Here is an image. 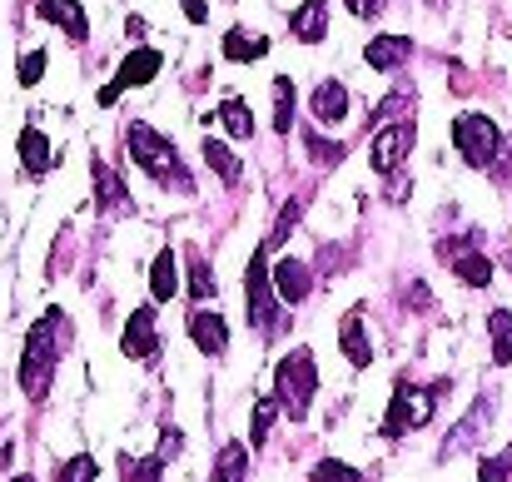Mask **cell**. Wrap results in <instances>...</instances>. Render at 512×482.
<instances>
[{"instance_id":"obj_18","label":"cell","mask_w":512,"mask_h":482,"mask_svg":"<svg viewBox=\"0 0 512 482\" xmlns=\"http://www.w3.org/2000/svg\"><path fill=\"white\" fill-rule=\"evenodd\" d=\"M20 164H25V174H50V164H55V150H50V140L35 130V125H25L20 130Z\"/></svg>"},{"instance_id":"obj_8","label":"cell","mask_w":512,"mask_h":482,"mask_svg":"<svg viewBox=\"0 0 512 482\" xmlns=\"http://www.w3.org/2000/svg\"><path fill=\"white\" fill-rule=\"evenodd\" d=\"M160 65H165V55H160V50H150V45L130 50V55H125V65H120V75L100 90V105H115V100H120V90H130V85H150V80L160 75Z\"/></svg>"},{"instance_id":"obj_37","label":"cell","mask_w":512,"mask_h":482,"mask_svg":"<svg viewBox=\"0 0 512 482\" xmlns=\"http://www.w3.org/2000/svg\"><path fill=\"white\" fill-rule=\"evenodd\" d=\"M343 5H348L358 20H373V15H383V10H388V0H343Z\"/></svg>"},{"instance_id":"obj_19","label":"cell","mask_w":512,"mask_h":482,"mask_svg":"<svg viewBox=\"0 0 512 482\" xmlns=\"http://www.w3.org/2000/svg\"><path fill=\"white\" fill-rule=\"evenodd\" d=\"M150 294H155V304H170L174 294H179V254H174V249H160V254H155Z\"/></svg>"},{"instance_id":"obj_20","label":"cell","mask_w":512,"mask_h":482,"mask_svg":"<svg viewBox=\"0 0 512 482\" xmlns=\"http://www.w3.org/2000/svg\"><path fill=\"white\" fill-rule=\"evenodd\" d=\"M339 343H343V353H348V363H353V368H368L373 348H368V328H363V319H358V314H348V319H343Z\"/></svg>"},{"instance_id":"obj_33","label":"cell","mask_w":512,"mask_h":482,"mask_svg":"<svg viewBox=\"0 0 512 482\" xmlns=\"http://www.w3.org/2000/svg\"><path fill=\"white\" fill-rule=\"evenodd\" d=\"M309 155H314V164H329L334 169L343 160V145H334V140L324 145V135H309Z\"/></svg>"},{"instance_id":"obj_14","label":"cell","mask_w":512,"mask_h":482,"mask_svg":"<svg viewBox=\"0 0 512 482\" xmlns=\"http://www.w3.org/2000/svg\"><path fill=\"white\" fill-rule=\"evenodd\" d=\"M274 289H279V299H284V304H304V299H309V289H314L309 264H299V259H279V264H274Z\"/></svg>"},{"instance_id":"obj_4","label":"cell","mask_w":512,"mask_h":482,"mask_svg":"<svg viewBox=\"0 0 512 482\" xmlns=\"http://www.w3.org/2000/svg\"><path fill=\"white\" fill-rule=\"evenodd\" d=\"M453 145H458L463 164H473V169H493L498 155H503V135H498V125H493L488 115H478V110H468V115L453 120Z\"/></svg>"},{"instance_id":"obj_17","label":"cell","mask_w":512,"mask_h":482,"mask_svg":"<svg viewBox=\"0 0 512 482\" xmlns=\"http://www.w3.org/2000/svg\"><path fill=\"white\" fill-rule=\"evenodd\" d=\"M488 418H493V398H478V403H473V413H468V418L458 423V433H453V438L443 443V458H453V453H463V448H473Z\"/></svg>"},{"instance_id":"obj_31","label":"cell","mask_w":512,"mask_h":482,"mask_svg":"<svg viewBox=\"0 0 512 482\" xmlns=\"http://www.w3.org/2000/svg\"><path fill=\"white\" fill-rule=\"evenodd\" d=\"M478 482H512V448H503L498 458H488L478 468Z\"/></svg>"},{"instance_id":"obj_22","label":"cell","mask_w":512,"mask_h":482,"mask_svg":"<svg viewBox=\"0 0 512 482\" xmlns=\"http://www.w3.org/2000/svg\"><path fill=\"white\" fill-rule=\"evenodd\" d=\"M204 164L224 179V184H239V174H244V164H239V155L224 145V140H204Z\"/></svg>"},{"instance_id":"obj_24","label":"cell","mask_w":512,"mask_h":482,"mask_svg":"<svg viewBox=\"0 0 512 482\" xmlns=\"http://www.w3.org/2000/svg\"><path fill=\"white\" fill-rule=\"evenodd\" d=\"M488 333H493V363H512V309H493Z\"/></svg>"},{"instance_id":"obj_26","label":"cell","mask_w":512,"mask_h":482,"mask_svg":"<svg viewBox=\"0 0 512 482\" xmlns=\"http://www.w3.org/2000/svg\"><path fill=\"white\" fill-rule=\"evenodd\" d=\"M120 482H165V458H120Z\"/></svg>"},{"instance_id":"obj_7","label":"cell","mask_w":512,"mask_h":482,"mask_svg":"<svg viewBox=\"0 0 512 482\" xmlns=\"http://www.w3.org/2000/svg\"><path fill=\"white\" fill-rule=\"evenodd\" d=\"M413 140H418V130H413V120H398V125H388V130H378V135H373V145H368V164H373L378 174H398V164L408 160V150H413Z\"/></svg>"},{"instance_id":"obj_39","label":"cell","mask_w":512,"mask_h":482,"mask_svg":"<svg viewBox=\"0 0 512 482\" xmlns=\"http://www.w3.org/2000/svg\"><path fill=\"white\" fill-rule=\"evenodd\" d=\"M174 453H179V433L165 428V438H160V458H174Z\"/></svg>"},{"instance_id":"obj_16","label":"cell","mask_w":512,"mask_h":482,"mask_svg":"<svg viewBox=\"0 0 512 482\" xmlns=\"http://www.w3.org/2000/svg\"><path fill=\"white\" fill-rule=\"evenodd\" d=\"M309 110H314L319 125H339L343 115H348V90H343V80H324V85L309 95Z\"/></svg>"},{"instance_id":"obj_30","label":"cell","mask_w":512,"mask_h":482,"mask_svg":"<svg viewBox=\"0 0 512 482\" xmlns=\"http://www.w3.org/2000/svg\"><path fill=\"white\" fill-rule=\"evenodd\" d=\"M214 269L204 264V259H194V269H189V294H194V304H204V299H214Z\"/></svg>"},{"instance_id":"obj_9","label":"cell","mask_w":512,"mask_h":482,"mask_svg":"<svg viewBox=\"0 0 512 482\" xmlns=\"http://www.w3.org/2000/svg\"><path fill=\"white\" fill-rule=\"evenodd\" d=\"M438 254L453 264V274L463 279V284H473V289H488V279H493V264L473 249V239H443L438 244Z\"/></svg>"},{"instance_id":"obj_21","label":"cell","mask_w":512,"mask_h":482,"mask_svg":"<svg viewBox=\"0 0 512 482\" xmlns=\"http://www.w3.org/2000/svg\"><path fill=\"white\" fill-rule=\"evenodd\" d=\"M214 482H249V448H244V443H224V448H219Z\"/></svg>"},{"instance_id":"obj_2","label":"cell","mask_w":512,"mask_h":482,"mask_svg":"<svg viewBox=\"0 0 512 482\" xmlns=\"http://www.w3.org/2000/svg\"><path fill=\"white\" fill-rule=\"evenodd\" d=\"M125 150H130V160L140 164L150 179H160V184H174V189H189V174L179 169V155H174V145L160 135V130H150V125H130L125 130Z\"/></svg>"},{"instance_id":"obj_34","label":"cell","mask_w":512,"mask_h":482,"mask_svg":"<svg viewBox=\"0 0 512 482\" xmlns=\"http://www.w3.org/2000/svg\"><path fill=\"white\" fill-rule=\"evenodd\" d=\"M314 482H363V478H358L348 463H334V458H329V463H319V468H314Z\"/></svg>"},{"instance_id":"obj_10","label":"cell","mask_w":512,"mask_h":482,"mask_svg":"<svg viewBox=\"0 0 512 482\" xmlns=\"http://www.w3.org/2000/svg\"><path fill=\"white\" fill-rule=\"evenodd\" d=\"M120 348H125V358H155V348H160V328H155V309H135L130 323H125V338H120Z\"/></svg>"},{"instance_id":"obj_27","label":"cell","mask_w":512,"mask_h":482,"mask_svg":"<svg viewBox=\"0 0 512 482\" xmlns=\"http://www.w3.org/2000/svg\"><path fill=\"white\" fill-rule=\"evenodd\" d=\"M289 125H294V80L279 75V80H274V130L289 135Z\"/></svg>"},{"instance_id":"obj_28","label":"cell","mask_w":512,"mask_h":482,"mask_svg":"<svg viewBox=\"0 0 512 482\" xmlns=\"http://www.w3.org/2000/svg\"><path fill=\"white\" fill-rule=\"evenodd\" d=\"M90 169H95V184H100V189H95V194H100V204H105V209H110V204H120V199H125V184L115 179V169H110L105 160H90Z\"/></svg>"},{"instance_id":"obj_23","label":"cell","mask_w":512,"mask_h":482,"mask_svg":"<svg viewBox=\"0 0 512 482\" xmlns=\"http://www.w3.org/2000/svg\"><path fill=\"white\" fill-rule=\"evenodd\" d=\"M259 55H269V40L264 35H244V30H229L224 35V60H259Z\"/></svg>"},{"instance_id":"obj_11","label":"cell","mask_w":512,"mask_h":482,"mask_svg":"<svg viewBox=\"0 0 512 482\" xmlns=\"http://www.w3.org/2000/svg\"><path fill=\"white\" fill-rule=\"evenodd\" d=\"M35 15H40V20H50V25H60L70 40H85V35H90V15H85V5H80V0H40V5H35Z\"/></svg>"},{"instance_id":"obj_5","label":"cell","mask_w":512,"mask_h":482,"mask_svg":"<svg viewBox=\"0 0 512 482\" xmlns=\"http://www.w3.org/2000/svg\"><path fill=\"white\" fill-rule=\"evenodd\" d=\"M274 269H269V244H259L254 249V259H249V269H244V299H249V323L259 328V333H274V314H279V304H274Z\"/></svg>"},{"instance_id":"obj_3","label":"cell","mask_w":512,"mask_h":482,"mask_svg":"<svg viewBox=\"0 0 512 482\" xmlns=\"http://www.w3.org/2000/svg\"><path fill=\"white\" fill-rule=\"evenodd\" d=\"M314 388H319L314 353H309V348H289V358H279V368H274V398L284 403V413H289L294 423L309 413Z\"/></svg>"},{"instance_id":"obj_15","label":"cell","mask_w":512,"mask_h":482,"mask_svg":"<svg viewBox=\"0 0 512 482\" xmlns=\"http://www.w3.org/2000/svg\"><path fill=\"white\" fill-rule=\"evenodd\" d=\"M189 338L199 343V353H209V358H219L224 348H229V328H224V319L219 314H189Z\"/></svg>"},{"instance_id":"obj_6","label":"cell","mask_w":512,"mask_h":482,"mask_svg":"<svg viewBox=\"0 0 512 482\" xmlns=\"http://www.w3.org/2000/svg\"><path fill=\"white\" fill-rule=\"evenodd\" d=\"M438 388H443V383H438ZM438 388L398 383V388H393V403H388V418H383V438H403V433H413V428H428Z\"/></svg>"},{"instance_id":"obj_12","label":"cell","mask_w":512,"mask_h":482,"mask_svg":"<svg viewBox=\"0 0 512 482\" xmlns=\"http://www.w3.org/2000/svg\"><path fill=\"white\" fill-rule=\"evenodd\" d=\"M289 30H294V40L319 45V40L329 35V0H304V5L289 15Z\"/></svg>"},{"instance_id":"obj_38","label":"cell","mask_w":512,"mask_h":482,"mask_svg":"<svg viewBox=\"0 0 512 482\" xmlns=\"http://www.w3.org/2000/svg\"><path fill=\"white\" fill-rule=\"evenodd\" d=\"M179 5H184L189 25H204V20H209V5H204V0H179Z\"/></svg>"},{"instance_id":"obj_35","label":"cell","mask_w":512,"mask_h":482,"mask_svg":"<svg viewBox=\"0 0 512 482\" xmlns=\"http://www.w3.org/2000/svg\"><path fill=\"white\" fill-rule=\"evenodd\" d=\"M45 50H30L25 60H20V85H40V75H45Z\"/></svg>"},{"instance_id":"obj_32","label":"cell","mask_w":512,"mask_h":482,"mask_svg":"<svg viewBox=\"0 0 512 482\" xmlns=\"http://www.w3.org/2000/svg\"><path fill=\"white\" fill-rule=\"evenodd\" d=\"M55 482H95V458H85V453H80V458H70V463L60 468V478Z\"/></svg>"},{"instance_id":"obj_40","label":"cell","mask_w":512,"mask_h":482,"mask_svg":"<svg viewBox=\"0 0 512 482\" xmlns=\"http://www.w3.org/2000/svg\"><path fill=\"white\" fill-rule=\"evenodd\" d=\"M10 468V433H0V473Z\"/></svg>"},{"instance_id":"obj_25","label":"cell","mask_w":512,"mask_h":482,"mask_svg":"<svg viewBox=\"0 0 512 482\" xmlns=\"http://www.w3.org/2000/svg\"><path fill=\"white\" fill-rule=\"evenodd\" d=\"M219 120H224V130H229L234 140H249V135H254V115H249V105L234 100V95L219 105Z\"/></svg>"},{"instance_id":"obj_41","label":"cell","mask_w":512,"mask_h":482,"mask_svg":"<svg viewBox=\"0 0 512 482\" xmlns=\"http://www.w3.org/2000/svg\"><path fill=\"white\" fill-rule=\"evenodd\" d=\"M10 482H35V478H25V473H20V478H10Z\"/></svg>"},{"instance_id":"obj_36","label":"cell","mask_w":512,"mask_h":482,"mask_svg":"<svg viewBox=\"0 0 512 482\" xmlns=\"http://www.w3.org/2000/svg\"><path fill=\"white\" fill-rule=\"evenodd\" d=\"M299 209H304V204H299V199H294V204H284V209H279V224H274V234H269V244H279V239H284V234H294V224H299Z\"/></svg>"},{"instance_id":"obj_1","label":"cell","mask_w":512,"mask_h":482,"mask_svg":"<svg viewBox=\"0 0 512 482\" xmlns=\"http://www.w3.org/2000/svg\"><path fill=\"white\" fill-rule=\"evenodd\" d=\"M65 314H45V319L30 328V338H25V358H20V388H25V398H45V388H50V378H55V363H60V343H65Z\"/></svg>"},{"instance_id":"obj_29","label":"cell","mask_w":512,"mask_h":482,"mask_svg":"<svg viewBox=\"0 0 512 482\" xmlns=\"http://www.w3.org/2000/svg\"><path fill=\"white\" fill-rule=\"evenodd\" d=\"M279 408H284L279 398H259V403H254V428H249V443H254V448H264L269 423H274V413H279Z\"/></svg>"},{"instance_id":"obj_13","label":"cell","mask_w":512,"mask_h":482,"mask_svg":"<svg viewBox=\"0 0 512 482\" xmlns=\"http://www.w3.org/2000/svg\"><path fill=\"white\" fill-rule=\"evenodd\" d=\"M408 55H413V40H408V35H373L368 50H363L368 70H398Z\"/></svg>"},{"instance_id":"obj_42","label":"cell","mask_w":512,"mask_h":482,"mask_svg":"<svg viewBox=\"0 0 512 482\" xmlns=\"http://www.w3.org/2000/svg\"><path fill=\"white\" fill-rule=\"evenodd\" d=\"M428 5H448V0H428Z\"/></svg>"}]
</instances>
